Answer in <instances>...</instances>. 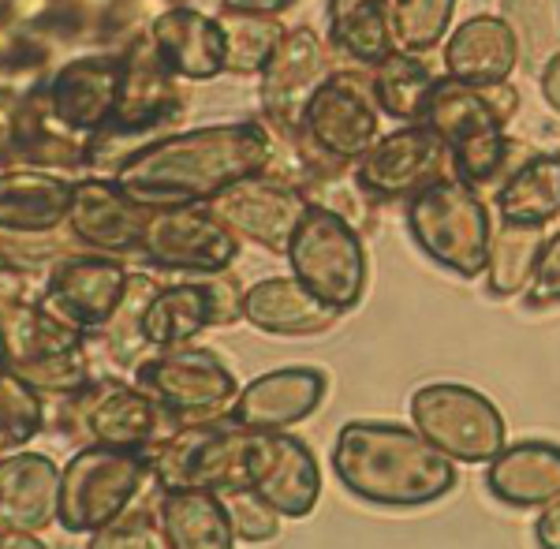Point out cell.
<instances>
[{
    "instance_id": "obj_1",
    "label": "cell",
    "mask_w": 560,
    "mask_h": 549,
    "mask_svg": "<svg viewBox=\"0 0 560 549\" xmlns=\"http://www.w3.org/2000/svg\"><path fill=\"white\" fill-rule=\"evenodd\" d=\"M273 150L266 120L206 124L173 131L131 154L113 179L150 210L161 206H206L236 179L261 173Z\"/></svg>"
},
{
    "instance_id": "obj_2",
    "label": "cell",
    "mask_w": 560,
    "mask_h": 549,
    "mask_svg": "<svg viewBox=\"0 0 560 549\" xmlns=\"http://www.w3.org/2000/svg\"><path fill=\"white\" fill-rule=\"evenodd\" d=\"M329 460L351 498L374 509H427L459 482L453 456L404 422H345Z\"/></svg>"
},
{
    "instance_id": "obj_3",
    "label": "cell",
    "mask_w": 560,
    "mask_h": 549,
    "mask_svg": "<svg viewBox=\"0 0 560 549\" xmlns=\"http://www.w3.org/2000/svg\"><path fill=\"white\" fill-rule=\"evenodd\" d=\"M520 113V90L504 83H464L441 75L427 105V124L448 142L453 173L471 187H497L520 165V139L504 128Z\"/></svg>"
},
{
    "instance_id": "obj_4",
    "label": "cell",
    "mask_w": 560,
    "mask_h": 549,
    "mask_svg": "<svg viewBox=\"0 0 560 549\" xmlns=\"http://www.w3.org/2000/svg\"><path fill=\"white\" fill-rule=\"evenodd\" d=\"M45 408H49L45 430L83 445L150 448L176 427L147 389L116 374L90 377L83 389L68 396H45Z\"/></svg>"
},
{
    "instance_id": "obj_5",
    "label": "cell",
    "mask_w": 560,
    "mask_h": 549,
    "mask_svg": "<svg viewBox=\"0 0 560 549\" xmlns=\"http://www.w3.org/2000/svg\"><path fill=\"white\" fill-rule=\"evenodd\" d=\"M0 318H4V371L20 374L42 396H68L97 377L90 332L60 318L49 303H0Z\"/></svg>"
},
{
    "instance_id": "obj_6",
    "label": "cell",
    "mask_w": 560,
    "mask_h": 549,
    "mask_svg": "<svg viewBox=\"0 0 560 549\" xmlns=\"http://www.w3.org/2000/svg\"><path fill=\"white\" fill-rule=\"evenodd\" d=\"M404 224H408L415 247L433 266L448 269L459 281H475V277L486 273L493 221L486 198L467 179L453 173L408 198Z\"/></svg>"
},
{
    "instance_id": "obj_7",
    "label": "cell",
    "mask_w": 560,
    "mask_h": 549,
    "mask_svg": "<svg viewBox=\"0 0 560 549\" xmlns=\"http://www.w3.org/2000/svg\"><path fill=\"white\" fill-rule=\"evenodd\" d=\"M153 482L147 448L83 445L60 467V519L68 535H97Z\"/></svg>"
},
{
    "instance_id": "obj_8",
    "label": "cell",
    "mask_w": 560,
    "mask_h": 549,
    "mask_svg": "<svg viewBox=\"0 0 560 549\" xmlns=\"http://www.w3.org/2000/svg\"><path fill=\"white\" fill-rule=\"evenodd\" d=\"M250 430L236 419L176 422L147 448L158 490H213L229 493L247 486Z\"/></svg>"
},
{
    "instance_id": "obj_9",
    "label": "cell",
    "mask_w": 560,
    "mask_h": 549,
    "mask_svg": "<svg viewBox=\"0 0 560 549\" xmlns=\"http://www.w3.org/2000/svg\"><path fill=\"white\" fill-rule=\"evenodd\" d=\"M131 382L147 389L173 422L229 419L240 400V377L217 352L195 344H168L135 366Z\"/></svg>"
},
{
    "instance_id": "obj_10",
    "label": "cell",
    "mask_w": 560,
    "mask_h": 549,
    "mask_svg": "<svg viewBox=\"0 0 560 549\" xmlns=\"http://www.w3.org/2000/svg\"><path fill=\"white\" fill-rule=\"evenodd\" d=\"M284 258L288 273L303 288H311L322 303H329L332 311L348 314L363 303L370 277L366 247L363 232L351 229L348 221L311 206L300 229H295L292 243H288Z\"/></svg>"
},
{
    "instance_id": "obj_11",
    "label": "cell",
    "mask_w": 560,
    "mask_h": 549,
    "mask_svg": "<svg viewBox=\"0 0 560 549\" xmlns=\"http://www.w3.org/2000/svg\"><path fill=\"white\" fill-rule=\"evenodd\" d=\"M382 105L374 94V68L340 60L318 86L300 124V135L325 161L355 165L382 135Z\"/></svg>"
},
{
    "instance_id": "obj_12",
    "label": "cell",
    "mask_w": 560,
    "mask_h": 549,
    "mask_svg": "<svg viewBox=\"0 0 560 549\" xmlns=\"http://www.w3.org/2000/svg\"><path fill=\"white\" fill-rule=\"evenodd\" d=\"M411 427L456 464H490L504 441V416L464 382H427L411 393Z\"/></svg>"
},
{
    "instance_id": "obj_13",
    "label": "cell",
    "mask_w": 560,
    "mask_h": 549,
    "mask_svg": "<svg viewBox=\"0 0 560 549\" xmlns=\"http://www.w3.org/2000/svg\"><path fill=\"white\" fill-rule=\"evenodd\" d=\"M240 255V236L210 206H161L153 210L147 236L139 243V258L168 273H217L232 269Z\"/></svg>"
},
{
    "instance_id": "obj_14",
    "label": "cell",
    "mask_w": 560,
    "mask_h": 549,
    "mask_svg": "<svg viewBox=\"0 0 560 549\" xmlns=\"http://www.w3.org/2000/svg\"><path fill=\"white\" fill-rule=\"evenodd\" d=\"M340 57L314 26H288L258 71V116L277 128H300L318 86L337 71Z\"/></svg>"
},
{
    "instance_id": "obj_15",
    "label": "cell",
    "mask_w": 560,
    "mask_h": 549,
    "mask_svg": "<svg viewBox=\"0 0 560 549\" xmlns=\"http://www.w3.org/2000/svg\"><path fill=\"white\" fill-rule=\"evenodd\" d=\"M355 168L377 202H408L430 184L453 176V154H448V142L422 120L377 135V142L355 161Z\"/></svg>"
},
{
    "instance_id": "obj_16",
    "label": "cell",
    "mask_w": 560,
    "mask_h": 549,
    "mask_svg": "<svg viewBox=\"0 0 560 549\" xmlns=\"http://www.w3.org/2000/svg\"><path fill=\"white\" fill-rule=\"evenodd\" d=\"M206 206L240 240H250L255 247L273 250V255H284L300 221L311 210V202L303 198L300 187L269 173H250L236 179V184H229Z\"/></svg>"
},
{
    "instance_id": "obj_17",
    "label": "cell",
    "mask_w": 560,
    "mask_h": 549,
    "mask_svg": "<svg viewBox=\"0 0 560 549\" xmlns=\"http://www.w3.org/2000/svg\"><path fill=\"white\" fill-rule=\"evenodd\" d=\"M247 486L284 512L288 519L311 516L322 498V471L311 445L288 430H250Z\"/></svg>"
},
{
    "instance_id": "obj_18",
    "label": "cell",
    "mask_w": 560,
    "mask_h": 549,
    "mask_svg": "<svg viewBox=\"0 0 560 549\" xmlns=\"http://www.w3.org/2000/svg\"><path fill=\"white\" fill-rule=\"evenodd\" d=\"M124 52H79L42 83L49 113L60 128L75 135L102 131L120 102Z\"/></svg>"
},
{
    "instance_id": "obj_19",
    "label": "cell",
    "mask_w": 560,
    "mask_h": 549,
    "mask_svg": "<svg viewBox=\"0 0 560 549\" xmlns=\"http://www.w3.org/2000/svg\"><path fill=\"white\" fill-rule=\"evenodd\" d=\"M150 218H153L150 206L131 198L113 176H97V173L75 176L68 229L83 240V247L120 255V258L139 255V243L147 236Z\"/></svg>"
},
{
    "instance_id": "obj_20",
    "label": "cell",
    "mask_w": 560,
    "mask_h": 549,
    "mask_svg": "<svg viewBox=\"0 0 560 549\" xmlns=\"http://www.w3.org/2000/svg\"><path fill=\"white\" fill-rule=\"evenodd\" d=\"M131 269L120 262V255L105 250H75L49 273L45 300L60 318L75 322L79 329L97 332L120 307L124 288H128Z\"/></svg>"
},
{
    "instance_id": "obj_21",
    "label": "cell",
    "mask_w": 560,
    "mask_h": 549,
    "mask_svg": "<svg viewBox=\"0 0 560 549\" xmlns=\"http://www.w3.org/2000/svg\"><path fill=\"white\" fill-rule=\"evenodd\" d=\"M329 393V374L322 366H280L258 374L240 389L232 419L247 430H288L311 419Z\"/></svg>"
},
{
    "instance_id": "obj_22",
    "label": "cell",
    "mask_w": 560,
    "mask_h": 549,
    "mask_svg": "<svg viewBox=\"0 0 560 549\" xmlns=\"http://www.w3.org/2000/svg\"><path fill=\"white\" fill-rule=\"evenodd\" d=\"M60 519V467L45 453H15L0 464V527L4 530H49Z\"/></svg>"
},
{
    "instance_id": "obj_23",
    "label": "cell",
    "mask_w": 560,
    "mask_h": 549,
    "mask_svg": "<svg viewBox=\"0 0 560 549\" xmlns=\"http://www.w3.org/2000/svg\"><path fill=\"white\" fill-rule=\"evenodd\" d=\"M486 490L509 509H541L560 498V445L546 437L509 441L486 467Z\"/></svg>"
},
{
    "instance_id": "obj_24",
    "label": "cell",
    "mask_w": 560,
    "mask_h": 549,
    "mask_svg": "<svg viewBox=\"0 0 560 549\" xmlns=\"http://www.w3.org/2000/svg\"><path fill=\"white\" fill-rule=\"evenodd\" d=\"M150 38L184 83H210L224 75V31L217 15L187 4H168L153 20Z\"/></svg>"
},
{
    "instance_id": "obj_25",
    "label": "cell",
    "mask_w": 560,
    "mask_h": 549,
    "mask_svg": "<svg viewBox=\"0 0 560 549\" xmlns=\"http://www.w3.org/2000/svg\"><path fill=\"white\" fill-rule=\"evenodd\" d=\"M340 318L345 314L322 303L292 273L261 277L258 284L247 288V303H243V322H250L269 337H318V332H329Z\"/></svg>"
},
{
    "instance_id": "obj_26",
    "label": "cell",
    "mask_w": 560,
    "mask_h": 549,
    "mask_svg": "<svg viewBox=\"0 0 560 549\" xmlns=\"http://www.w3.org/2000/svg\"><path fill=\"white\" fill-rule=\"evenodd\" d=\"M441 65L464 83H504L520 68V42L501 15L478 12L448 34Z\"/></svg>"
},
{
    "instance_id": "obj_27",
    "label": "cell",
    "mask_w": 560,
    "mask_h": 549,
    "mask_svg": "<svg viewBox=\"0 0 560 549\" xmlns=\"http://www.w3.org/2000/svg\"><path fill=\"white\" fill-rule=\"evenodd\" d=\"M158 288L161 284L150 273L128 277L120 307L113 311V318L102 329L90 332V355H94L97 374H135V366L153 352L147 337V311L153 295H158Z\"/></svg>"
},
{
    "instance_id": "obj_28",
    "label": "cell",
    "mask_w": 560,
    "mask_h": 549,
    "mask_svg": "<svg viewBox=\"0 0 560 549\" xmlns=\"http://www.w3.org/2000/svg\"><path fill=\"white\" fill-rule=\"evenodd\" d=\"M75 179L42 168H4L0 176V224L4 232H49L68 224Z\"/></svg>"
},
{
    "instance_id": "obj_29",
    "label": "cell",
    "mask_w": 560,
    "mask_h": 549,
    "mask_svg": "<svg viewBox=\"0 0 560 549\" xmlns=\"http://www.w3.org/2000/svg\"><path fill=\"white\" fill-rule=\"evenodd\" d=\"M325 42L340 60L374 68L396 45L393 0H325Z\"/></svg>"
},
{
    "instance_id": "obj_30",
    "label": "cell",
    "mask_w": 560,
    "mask_h": 549,
    "mask_svg": "<svg viewBox=\"0 0 560 549\" xmlns=\"http://www.w3.org/2000/svg\"><path fill=\"white\" fill-rule=\"evenodd\" d=\"M158 516L173 549H232L240 542L229 505L213 490H161Z\"/></svg>"
},
{
    "instance_id": "obj_31",
    "label": "cell",
    "mask_w": 560,
    "mask_h": 549,
    "mask_svg": "<svg viewBox=\"0 0 560 549\" xmlns=\"http://www.w3.org/2000/svg\"><path fill=\"white\" fill-rule=\"evenodd\" d=\"M497 213L504 221L549 224L560 218V154L530 150L527 157L497 184Z\"/></svg>"
},
{
    "instance_id": "obj_32",
    "label": "cell",
    "mask_w": 560,
    "mask_h": 549,
    "mask_svg": "<svg viewBox=\"0 0 560 549\" xmlns=\"http://www.w3.org/2000/svg\"><path fill=\"white\" fill-rule=\"evenodd\" d=\"M206 329H217V303L202 273L191 281L158 288L147 311V337L153 348L191 344Z\"/></svg>"
},
{
    "instance_id": "obj_33",
    "label": "cell",
    "mask_w": 560,
    "mask_h": 549,
    "mask_svg": "<svg viewBox=\"0 0 560 549\" xmlns=\"http://www.w3.org/2000/svg\"><path fill=\"white\" fill-rule=\"evenodd\" d=\"M546 224L497 221L490 236V258H486V284L493 300H512L527 292L538 273L541 250H546Z\"/></svg>"
},
{
    "instance_id": "obj_34",
    "label": "cell",
    "mask_w": 560,
    "mask_h": 549,
    "mask_svg": "<svg viewBox=\"0 0 560 549\" xmlns=\"http://www.w3.org/2000/svg\"><path fill=\"white\" fill-rule=\"evenodd\" d=\"M438 86V75L427 65L422 52L393 49L385 60L374 65V94L388 120L396 124H422L427 120L430 94Z\"/></svg>"
},
{
    "instance_id": "obj_35",
    "label": "cell",
    "mask_w": 560,
    "mask_h": 549,
    "mask_svg": "<svg viewBox=\"0 0 560 549\" xmlns=\"http://www.w3.org/2000/svg\"><path fill=\"white\" fill-rule=\"evenodd\" d=\"M300 191L314 210H325V213H332V218L348 221L351 229H359L363 236L377 229V206L382 202L366 191V184L359 179L355 165L325 161V165H318L303 179Z\"/></svg>"
},
{
    "instance_id": "obj_36",
    "label": "cell",
    "mask_w": 560,
    "mask_h": 549,
    "mask_svg": "<svg viewBox=\"0 0 560 549\" xmlns=\"http://www.w3.org/2000/svg\"><path fill=\"white\" fill-rule=\"evenodd\" d=\"M217 20H221L224 31V71L236 79L258 75L288 31L280 23V15L243 12V8H224V4L217 8Z\"/></svg>"
},
{
    "instance_id": "obj_37",
    "label": "cell",
    "mask_w": 560,
    "mask_h": 549,
    "mask_svg": "<svg viewBox=\"0 0 560 549\" xmlns=\"http://www.w3.org/2000/svg\"><path fill=\"white\" fill-rule=\"evenodd\" d=\"M501 20L520 42V68L538 79L560 52V0H501Z\"/></svg>"
},
{
    "instance_id": "obj_38",
    "label": "cell",
    "mask_w": 560,
    "mask_h": 549,
    "mask_svg": "<svg viewBox=\"0 0 560 549\" xmlns=\"http://www.w3.org/2000/svg\"><path fill=\"white\" fill-rule=\"evenodd\" d=\"M0 422H4V430H0L4 453L23 448L26 441L38 437L45 430V422H49L45 396L12 371H4V377H0Z\"/></svg>"
},
{
    "instance_id": "obj_39",
    "label": "cell",
    "mask_w": 560,
    "mask_h": 549,
    "mask_svg": "<svg viewBox=\"0 0 560 549\" xmlns=\"http://www.w3.org/2000/svg\"><path fill=\"white\" fill-rule=\"evenodd\" d=\"M0 247H4V266L38 273L45 281H49V273L65 262L68 255L90 250V247H83V240H79L68 224L49 229V232H4V236H0Z\"/></svg>"
},
{
    "instance_id": "obj_40",
    "label": "cell",
    "mask_w": 560,
    "mask_h": 549,
    "mask_svg": "<svg viewBox=\"0 0 560 549\" xmlns=\"http://www.w3.org/2000/svg\"><path fill=\"white\" fill-rule=\"evenodd\" d=\"M456 0H393L396 45L411 52H430L445 42Z\"/></svg>"
},
{
    "instance_id": "obj_41",
    "label": "cell",
    "mask_w": 560,
    "mask_h": 549,
    "mask_svg": "<svg viewBox=\"0 0 560 549\" xmlns=\"http://www.w3.org/2000/svg\"><path fill=\"white\" fill-rule=\"evenodd\" d=\"M90 549H173V546H168V535L161 527L158 505H139L135 501L124 516H116L97 535H90Z\"/></svg>"
},
{
    "instance_id": "obj_42",
    "label": "cell",
    "mask_w": 560,
    "mask_h": 549,
    "mask_svg": "<svg viewBox=\"0 0 560 549\" xmlns=\"http://www.w3.org/2000/svg\"><path fill=\"white\" fill-rule=\"evenodd\" d=\"M224 505H229V516H232V527H236V538L247 546H258V542H273L280 535V519L284 512L269 505L261 493H255L250 486H240V490H229L221 493Z\"/></svg>"
},
{
    "instance_id": "obj_43",
    "label": "cell",
    "mask_w": 560,
    "mask_h": 549,
    "mask_svg": "<svg viewBox=\"0 0 560 549\" xmlns=\"http://www.w3.org/2000/svg\"><path fill=\"white\" fill-rule=\"evenodd\" d=\"M557 303H560V229L546 240L538 273L527 288V307L530 311H546V307H557Z\"/></svg>"
},
{
    "instance_id": "obj_44",
    "label": "cell",
    "mask_w": 560,
    "mask_h": 549,
    "mask_svg": "<svg viewBox=\"0 0 560 549\" xmlns=\"http://www.w3.org/2000/svg\"><path fill=\"white\" fill-rule=\"evenodd\" d=\"M535 542L541 549H560V498L541 505L538 519H535Z\"/></svg>"
},
{
    "instance_id": "obj_45",
    "label": "cell",
    "mask_w": 560,
    "mask_h": 549,
    "mask_svg": "<svg viewBox=\"0 0 560 549\" xmlns=\"http://www.w3.org/2000/svg\"><path fill=\"white\" fill-rule=\"evenodd\" d=\"M538 90H541V102L560 116V52H553L549 65L538 71Z\"/></svg>"
},
{
    "instance_id": "obj_46",
    "label": "cell",
    "mask_w": 560,
    "mask_h": 549,
    "mask_svg": "<svg viewBox=\"0 0 560 549\" xmlns=\"http://www.w3.org/2000/svg\"><path fill=\"white\" fill-rule=\"evenodd\" d=\"M224 8H243V12H266V15H284L295 0H221Z\"/></svg>"
},
{
    "instance_id": "obj_47",
    "label": "cell",
    "mask_w": 560,
    "mask_h": 549,
    "mask_svg": "<svg viewBox=\"0 0 560 549\" xmlns=\"http://www.w3.org/2000/svg\"><path fill=\"white\" fill-rule=\"evenodd\" d=\"M0 542H4V549H45V542L34 530H4Z\"/></svg>"
}]
</instances>
